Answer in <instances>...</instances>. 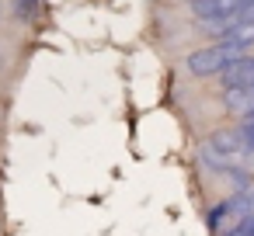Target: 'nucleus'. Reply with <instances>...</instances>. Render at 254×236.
<instances>
[{
    "label": "nucleus",
    "instance_id": "1",
    "mask_svg": "<svg viewBox=\"0 0 254 236\" xmlns=\"http://www.w3.org/2000/svg\"><path fill=\"white\" fill-rule=\"evenodd\" d=\"M237 56H244V52H240L237 46H230V42L205 46V49H198V52L188 56V73H191V77H219Z\"/></svg>",
    "mask_w": 254,
    "mask_h": 236
},
{
    "label": "nucleus",
    "instance_id": "2",
    "mask_svg": "<svg viewBox=\"0 0 254 236\" xmlns=\"http://www.w3.org/2000/svg\"><path fill=\"white\" fill-rule=\"evenodd\" d=\"M226 91H240V87H254V56H237L223 73H219Z\"/></svg>",
    "mask_w": 254,
    "mask_h": 236
},
{
    "label": "nucleus",
    "instance_id": "3",
    "mask_svg": "<svg viewBox=\"0 0 254 236\" xmlns=\"http://www.w3.org/2000/svg\"><path fill=\"white\" fill-rule=\"evenodd\" d=\"M226 108L240 111L244 118L254 111V87H240V91H226Z\"/></svg>",
    "mask_w": 254,
    "mask_h": 236
},
{
    "label": "nucleus",
    "instance_id": "4",
    "mask_svg": "<svg viewBox=\"0 0 254 236\" xmlns=\"http://www.w3.org/2000/svg\"><path fill=\"white\" fill-rule=\"evenodd\" d=\"M39 7V0H18V18H32Z\"/></svg>",
    "mask_w": 254,
    "mask_h": 236
}]
</instances>
